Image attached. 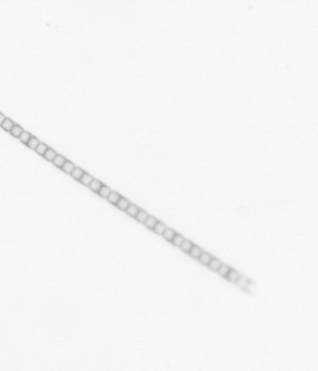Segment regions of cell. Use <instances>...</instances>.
Masks as SVG:
<instances>
[{
	"mask_svg": "<svg viewBox=\"0 0 318 371\" xmlns=\"http://www.w3.org/2000/svg\"><path fill=\"white\" fill-rule=\"evenodd\" d=\"M102 185H103V183H102L101 182H99V181H97V180H93V181L91 182V183L89 184V187L91 188V190H93V192H95V193H98V191L100 190V188L102 187Z\"/></svg>",
	"mask_w": 318,
	"mask_h": 371,
	"instance_id": "obj_15",
	"label": "cell"
},
{
	"mask_svg": "<svg viewBox=\"0 0 318 371\" xmlns=\"http://www.w3.org/2000/svg\"><path fill=\"white\" fill-rule=\"evenodd\" d=\"M213 258V256L211 254H209L208 252H205V251H202L201 252V254L200 255V257L198 258L199 259V261L202 264V265H208V263L211 261V259Z\"/></svg>",
	"mask_w": 318,
	"mask_h": 371,
	"instance_id": "obj_2",
	"label": "cell"
},
{
	"mask_svg": "<svg viewBox=\"0 0 318 371\" xmlns=\"http://www.w3.org/2000/svg\"><path fill=\"white\" fill-rule=\"evenodd\" d=\"M1 126L3 127V128L6 130V131H8V132H10V130L12 129V127L14 126V123L12 122L11 120H9V119H8V118H6L5 120H4V122L2 123V124H1Z\"/></svg>",
	"mask_w": 318,
	"mask_h": 371,
	"instance_id": "obj_20",
	"label": "cell"
},
{
	"mask_svg": "<svg viewBox=\"0 0 318 371\" xmlns=\"http://www.w3.org/2000/svg\"><path fill=\"white\" fill-rule=\"evenodd\" d=\"M130 204H131V203L129 202V200H127L126 198L120 196V198L119 199V201H118L117 204H116V206H117L120 210H126V209L128 208V206H129Z\"/></svg>",
	"mask_w": 318,
	"mask_h": 371,
	"instance_id": "obj_3",
	"label": "cell"
},
{
	"mask_svg": "<svg viewBox=\"0 0 318 371\" xmlns=\"http://www.w3.org/2000/svg\"><path fill=\"white\" fill-rule=\"evenodd\" d=\"M236 284L239 286V287H241V288H243V289H246L247 287H248V285H249V280L246 279V278H244V277H240L239 278V279L236 281Z\"/></svg>",
	"mask_w": 318,
	"mask_h": 371,
	"instance_id": "obj_16",
	"label": "cell"
},
{
	"mask_svg": "<svg viewBox=\"0 0 318 371\" xmlns=\"http://www.w3.org/2000/svg\"><path fill=\"white\" fill-rule=\"evenodd\" d=\"M83 173H84V171L81 169V168H74V169L72 170V172L70 173L71 175H72V177L74 178V179H76V180H79L80 181V179L81 178V176L83 175Z\"/></svg>",
	"mask_w": 318,
	"mask_h": 371,
	"instance_id": "obj_22",
	"label": "cell"
},
{
	"mask_svg": "<svg viewBox=\"0 0 318 371\" xmlns=\"http://www.w3.org/2000/svg\"><path fill=\"white\" fill-rule=\"evenodd\" d=\"M6 119V117H5V115H3L2 113H0V125L2 124V123L4 122V120Z\"/></svg>",
	"mask_w": 318,
	"mask_h": 371,
	"instance_id": "obj_28",
	"label": "cell"
},
{
	"mask_svg": "<svg viewBox=\"0 0 318 371\" xmlns=\"http://www.w3.org/2000/svg\"><path fill=\"white\" fill-rule=\"evenodd\" d=\"M22 131H23V130H22V128L21 126H19V125H17V124H16V125L14 124V126L12 127V129L10 130V133H11V135L13 136V137H19Z\"/></svg>",
	"mask_w": 318,
	"mask_h": 371,
	"instance_id": "obj_24",
	"label": "cell"
},
{
	"mask_svg": "<svg viewBox=\"0 0 318 371\" xmlns=\"http://www.w3.org/2000/svg\"><path fill=\"white\" fill-rule=\"evenodd\" d=\"M165 229H166V225L158 221L152 230H154V232L158 235H162V233L165 231Z\"/></svg>",
	"mask_w": 318,
	"mask_h": 371,
	"instance_id": "obj_7",
	"label": "cell"
},
{
	"mask_svg": "<svg viewBox=\"0 0 318 371\" xmlns=\"http://www.w3.org/2000/svg\"><path fill=\"white\" fill-rule=\"evenodd\" d=\"M174 235H175V232L174 231V230L171 229V228H167V227H166V229H165V231L162 233L163 238L166 240H168V241H171Z\"/></svg>",
	"mask_w": 318,
	"mask_h": 371,
	"instance_id": "obj_17",
	"label": "cell"
},
{
	"mask_svg": "<svg viewBox=\"0 0 318 371\" xmlns=\"http://www.w3.org/2000/svg\"><path fill=\"white\" fill-rule=\"evenodd\" d=\"M107 200L111 203V204H113V205H116L117 204V202L119 201V199L120 198V196L118 194V193H116V192H110V194L108 195V196L107 197Z\"/></svg>",
	"mask_w": 318,
	"mask_h": 371,
	"instance_id": "obj_9",
	"label": "cell"
},
{
	"mask_svg": "<svg viewBox=\"0 0 318 371\" xmlns=\"http://www.w3.org/2000/svg\"><path fill=\"white\" fill-rule=\"evenodd\" d=\"M232 269V268L228 266V265H224V264H221L220 265V266L218 267V269L217 270V272L220 275V276H222V277H226L227 276V274L228 273V271H230Z\"/></svg>",
	"mask_w": 318,
	"mask_h": 371,
	"instance_id": "obj_10",
	"label": "cell"
},
{
	"mask_svg": "<svg viewBox=\"0 0 318 371\" xmlns=\"http://www.w3.org/2000/svg\"><path fill=\"white\" fill-rule=\"evenodd\" d=\"M139 210H140V209L137 206H135V205H134V204H130L125 211L127 212V214H128V215H130L132 217H135V215L137 214V212Z\"/></svg>",
	"mask_w": 318,
	"mask_h": 371,
	"instance_id": "obj_6",
	"label": "cell"
},
{
	"mask_svg": "<svg viewBox=\"0 0 318 371\" xmlns=\"http://www.w3.org/2000/svg\"><path fill=\"white\" fill-rule=\"evenodd\" d=\"M157 222H158V220H157L156 218H154V217H152V216H148L147 218V220H146L144 223H145V224H146V226H147V228L153 229V227L155 226V224H157Z\"/></svg>",
	"mask_w": 318,
	"mask_h": 371,
	"instance_id": "obj_14",
	"label": "cell"
},
{
	"mask_svg": "<svg viewBox=\"0 0 318 371\" xmlns=\"http://www.w3.org/2000/svg\"><path fill=\"white\" fill-rule=\"evenodd\" d=\"M220 265H221V262L218 259V258H212L211 259V261L208 263V267L210 268V269H212V270H214V271H217L218 269V267L220 266Z\"/></svg>",
	"mask_w": 318,
	"mask_h": 371,
	"instance_id": "obj_5",
	"label": "cell"
},
{
	"mask_svg": "<svg viewBox=\"0 0 318 371\" xmlns=\"http://www.w3.org/2000/svg\"><path fill=\"white\" fill-rule=\"evenodd\" d=\"M111 190L109 189V187L106 186V185H102V187L100 188V190L98 191V194L104 198H107L108 196V195L110 194Z\"/></svg>",
	"mask_w": 318,
	"mask_h": 371,
	"instance_id": "obj_21",
	"label": "cell"
},
{
	"mask_svg": "<svg viewBox=\"0 0 318 371\" xmlns=\"http://www.w3.org/2000/svg\"><path fill=\"white\" fill-rule=\"evenodd\" d=\"M148 216H149V215H148L146 211L140 210L137 212V214L135 215L134 218H135L138 222H140V223H144V222L147 220V218Z\"/></svg>",
	"mask_w": 318,
	"mask_h": 371,
	"instance_id": "obj_12",
	"label": "cell"
},
{
	"mask_svg": "<svg viewBox=\"0 0 318 371\" xmlns=\"http://www.w3.org/2000/svg\"><path fill=\"white\" fill-rule=\"evenodd\" d=\"M32 136L28 133V132H25V131H22V134L20 135V137H19V139L21 140L22 142H23V143H25L26 144L27 142H28V140L30 139V137H31Z\"/></svg>",
	"mask_w": 318,
	"mask_h": 371,
	"instance_id": "obj_27",
	"label": "cell"
},
{
	"mask_svg": "<svg viewBox=\"0 0 318 371\" xmlns=\"http://www.w3.org/2000/svg\"><path fill=\"white\" fill-rule=\"evenodd\" d=\"M240 277H241V275L239 274V272H237L236 270H233V269H231L226 276L227 279L233 283H236V281L239 279Z\"/></svg>",
	"mask_w": 318,
	"mask_h": 371,
	"instance_id": "obj_1",
	"label": "cell"
},
{
	"mask_svg": "<svg viewBox=\"0 0 318 371\" xmlns=\"http://www.w3.org/2000/svg\"><path fill=\"white\" fill-rule=\"evenodd\" d=\"M202 251H202L200 247H198V246H196V245H193L192 248L190 249V251H188V253L191 255V257H193V258H195V259H198Z\"/></svg>",
	"mask_w": 318,
	"mask_h": 371,
	"instance_id": "obj_4",
	"label": "cell"
},
{
	"mask_svg": "<svg viewBox=\"0 0 318 371\" xmlns=\"http://www.w3.org/2000/svg\"><path fill=\"white\" fill-rule=\"evenodd\" d=\"M93 180V178L90 175V174H88V173H83V175L81 176V178L80 179V182L82 183V184H84V185H86V186H89V184L91 183V182Z\"/></svg>",
	"mask_w": 318,
	"mask_h": 371,
	"instance_id": "obj_8",
	"label": "cell"
},
{
	"mask_svg": "<svg viewBox=\"0 0 318 371\" xmlns=\"http://www.w3.org/2000/svg\"><path fill=\"white\" fill-rule=\"evenodd\" d=\"M56 154H57V153L55 152V151H53L52 149H49V148H48L47 151H45V153L43 154V156H44L47 160L52 162V160L54 159V157L56 156Z\"/></svg>",
	"mask_w": 318,
	"mask_h": 371,
	"instance_id": "obj_18",
	"label": "cell"
},
{
	"mask_svg": "<svg viewBox=\"0 0 318 371\" xmlns=\"http://www.w3.org/2000/svg\"><path fill=\"white\" fill-rule=\"evenodd\" d=\"M47 149H48V146H47L46 144L39 142V145L36 146V148L35 150H36V151L37 153H39V154L43 155L44 153H45V151H47Z\"/></svg>",
	"mask_w": 318,
	"mask_h": 371,
	"instance_id": "obj_25",
	"label": "cell"
},
{
	"mask_svg": "<svg viewBox=\"0 0 318 371\" xmlns=\"http://www.w3.org/2000/svg\"><path fill=\"white\" fill-rule=\"evenodd\" d=\"M184 238L181 236V235H179V234H176L175 233V235L174 236V238H172V240H171V242L173 243V244L174 245V246H177V247H180V245L182 244V242L184 241Z\"/></svg>",
	"mask_w": 318,
	"mask_h": 371,
	"instance_id": "obj_13",
	"label": "cell"
},
{
	"mask_svg": "<svg viewBox=\"0 0 318 371\" xmlns=\"http://www.w3.org/2000/svg\"><path fill=\"white\" fill-rule=\"evenodd\" d=\"M74 168H75V165H74V164L73 163H71V162H69V161H66L65 162V164L63 165V167L61 168L63 171H65L66 173H68V174H70L71 172H72V170L74 169Z\"/></svg>",
	"mask_w": 318,
	"mask_h": 371,
	"instance_id": "obj_19",
	"label": "cell"
},
{
	"mask_svg": "<svg viewBox=\"0 0 318 371\" xmlns=\"http://www.w3.org/2000/svg\"><path fill=\"white\" fill-rule=\"evenodd\" d=\"M39 139H37L36 137H30V139L28 140V142L26 143L27 145H28V147H30L31 149H36V146L39 145Z\"/></svg>",
	"mask_w": 318,
	"mask_h": 371,
	"instance_id": "obj_26",
	"label": "cell"
},
{
	"mask_svg": "<svg viewBox=\"0 0 318 371\" xmlns=\"http://www.w3.org/2000/svg\"><path fill=\"white\" fill-rule=\"evenodd\" d=\"M66 161V159L63 157V156L60 155V154H56V156H55L54 159L52 160L53 164L56 165V167H58V168H60L63 167V165L65 164Z\"/></svg>",
	"mask_w": 318,
	"mask_h": 371,
	"instance_id": "obj_11",
	"label": "cell"
},
{
	"mask_svg": "<svg viewBox=\"0 0 318 371\" xmlns=\"http://www.w3.org/2000/svg\"><path fill=\"white\" fill-rule=\"evenodd\" d=\"M192 246H193V243H192V242H190V241H188V240L184 239V241L182 242V244L180 245V248H181V250L184 251L185 252H188V251H190V249L192 248Z\"/></svg>",
	"mask_w": 318,
	"mask_h": 371,
	"instance_id": "obj_23",
	"label": "cell"
}]
</instances>
